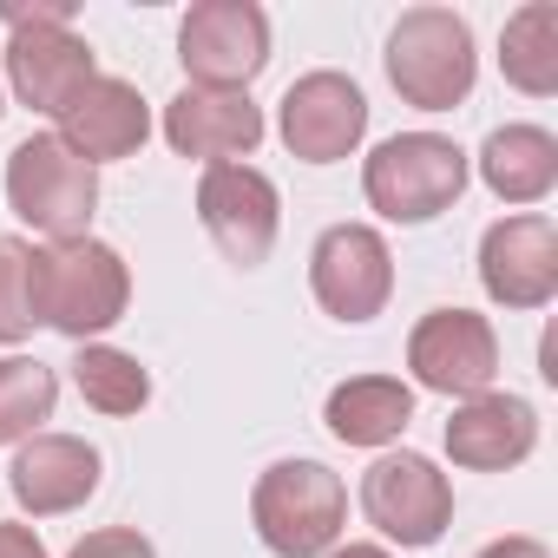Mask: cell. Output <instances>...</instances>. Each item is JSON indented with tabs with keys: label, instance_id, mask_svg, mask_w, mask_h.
<instances>
[{
	"label": "cell",
	"instance_id": "277c9868",
	"mask_svg": "<svg viewBox=\"0 0 558 558\" xmlns=\"http://www.w3.org/2000/svg\"><path fill=\"white\" fill-rule=\"evenodd\" d=\"M388 80L414 112H453L480 80L473 27L453 8H408L388 34Z\"/></svg>",
	"mask_w": 558,
	"mask_h": 558
},
{
	"label": "cell",
	"instance_id": "83f0119b",
	"mask_svg": "<svg viewBox=\"0 0 558 558\" xmlns=\"http://www.w3.org/2000/svg\"><path fill=\"white\" fill-rule=\"evenodd\" d=\"M323 558H395V551H381V545H336V551H323Z\"/></svg>",
	"mask_w": 558,
	"mask_h": 558
},
{
	"label": "cell",
	"instance_id": "6da1fadb",
	"mask_svg": "<svg viewBox=\"0 0 558 558\" xmlns=\"http://www.w3.org/2000/svg\"><path fill=\"white\" fill-rule=\"evenodd\" d=\"M34 290H40V323L73 336L80 349L93 336H106L112 323H125L132 303V269L112 243L99 236H66L34 250Z\"/></svg>",
	"mask_w": 558,
	"mask_h": 558
},
{
	"label": "cell",
	"instance_id": "d6986e66",
	"mask_svg": "<svg viewBox=\"0 0 558 558\" xmlns=\"http://www.w3.org/2000/svg\"><path fill=\"white\" fill-rule=\"evenodd\" d=\"M480 178L506 204H538L558 184V138L545 125H499L480 145Z\"/></svg>",
	"mask_w": 558,
	"mask_h": 558
},
{
	"label": "cell",
	"instance_id": "7c38bea8",
	"mask_svg": "<svg viewBox=\"0 0 558 558\" xmlns=\"http://www.w3.org/2000/svg\"><path fill=\"white\" fill-rule=\"evenodd\" d=\"M480 290L499 310H545L558 296V223L545 210L499 217L480 236Z\"/></svg>",
	"mask_w": 558,
	"mask_h": 558
},
{
	"label": "cell",
	"instance_id": "4316f807",
	"mask_svg": "<svg viewBox=\"0 0 558 558\" xmlns=\"http://www.w3.org/2000/svg\"><path fill=\"white\" fill-rule=\"evenodd\" d=\"M538 375H545V381H558V336H545V342H538Z\"/></svg>",
	"mask_w": 558,
	"mask_h": 558
},
{
	"label": "cell",
	"instance_id": "603a6c76",
	"mask_svg": "<svg viewBox=\"0 0 558 558\" xmlns=\"http://www.w3.org/2000/svg\"><path fill=\"white\" fill-rule=\"evenodd\" d=\"M40 329V290H34V243L0 236V342H27Z\"/></svg>",
	"mask_w": 558,
	"mask_h": 558
},
{
	"label": "cell",
	"instance_id": "8fae6325",
	"mask_svg": "<svg viewBox=\"0 0 558 558\" xmlns=\"http://www.w3.org/2000/svg\"><path fill=\"white\" fill-rule=\"evenodd\" d=\"M197 223L236 269H256L269 263L276 230H283V197L256 165H210L197 184Z\"/></svg>",
	"mask_w": 558,
	"mask_h": 558
},
{
	"label": "cell",
	"instance_id": "ba28073f",
	"mask_svg": "<svg viewBox=\"0 0 558 558\" xmlns=\"http://www.w3.org/2000/svg\"><path fill=\"white\" fill-rule=\"evenodd\" d=\"M362 512L381 538H395L408 551H427L453 525V486L427 453H381L362 473Z\"/></svg>",
	"mask_w": 558,
	"mask_h": 558
},
{
	"label": "cell",
	"instance_id": "e0dca14e",
	"mask_svg": "<svg viewBox=\"0 0 558 558\" xmlns=\"http://www.w3.org/2000/svg\"><path fill=\"white\" fill-rule=\"evenodd\" d=\"M532 447H538V408L519 401V395H499V388L460 401L453 421H447V453L466 473H506Z\"/></svg>",
	"mask_w": 558,
	"mask_h": 558
},
{
	"label": "cell",
	"instance_id": "9a60e30c",
	"mask_svg": "<svg viewBox=\"0 0 558 558\" xmlns=\"http://www.w3.org/2000/svg\"><path fill=\"white\" fill-rule=\"evenodd\" d=\"M8 493L34 519L80 512L99 493V447H86L80 434H34V440H21V453L8 466Z\"/></svg>",
	"mask_w": 558,
	"mask_h": 558
},
{
	"label": "cell",
	"instance_id": "8992f818",
	"mask_svg": "<svg viewBox=\"0 0 558 558\" xmlns=\"http://www.w3.org/2000/svg\"><path fill=\"white\" fill-rule=\"evenodd\" d=\"M8 210L21 223H34L47 243L66 236H93V210H99V171L86 158H73L53 132L21 138L8 158Z\"/></svg>",
	"mask_w": 558,
	"mask_h": 558
},
{
	"label": "cell",
	"instance_id": "ffe728a7",
	"mask_svg": "<svg viewBox=\"0 0 558 558\" xmlns=\"http://www.w3.org/2000/svg\"><path fill=\"white\" fill-rule=\"evenodd\" d=\"M499 73L525 99H551L558 93V8H551V0H532V8H519L506 21V34H499Z\"/></svg>",
	"mask_w": 558,
	"mask_h": 558
},
{
	"label": "cell",
	"instance_id": "7a4b0ae2",
	"mask_svg": "<svg viewBox=\"0 0 558 558\" xmlns=\"http://www.w3.org/2000/svg\"><path fill=\"white\" fill-rule=\"evenodd\" d=\"M8 21V86L27 112L60 119L93 80L99 60L73 34V0H40V8H0Z\"/></svg>",
	"mask_w": 558,
	"mask_h": 558
},
{
	"label": "cell",
	"instance_id": "484cf974",
	"mask_svg": "<svg viewBox=\"0 0 558 558\" xmlns=\"http://www.w3.org/2000/svg\"><path fill=\"white\" fill-rule=\"evenodd\" d=\"M473 558H551V545H545V538H525V532H512V538H493V545H480Z\"/></svg>",
	"mask_w": 558,
	"mask_h": 558
},
{
	"label": "cell",
	"instance_id": "5b68a950",
	"mask_svg": "<svg viewBox=\"0 0 558 558\" xmlns=\"http://www.w3.org/2000/svg\"><path fill=\"white\" fill-rule=\"evenodd\" d=\"M362 191L388 223H434L466 191V151L440 132H395L368 151Z\"/></svg>",
	"mask_w": 558,
	"mask_h": 558
},
{
	"label": "cell",
	"instance_id": "30bf717a",
	"mask_svg": "<svg viewBox=\"0 0 558 558\" xmlns=\"http://www.w3.org/2000/svg\"><path fill=\"white\" fill-rule=\"evenodd\" d=\"M408 368L427 395L473 401L499 381V336L473 310H427L408 336Z\"/></svg>",
	"mask_w": 558,
	"mask_h": 558
},
{
	"label": "cell",
	"instance_id": "2e32d148",
	"mask_svg": "<svg viewBox=\"0 0 558 558\" xmlns=\"http://www.w3.org/2000/svg\"><path fill=\"white\" fill-rule=\"evenodd\" d=\"M73 158H86L93 171L99 165H112V158H132L145 138H151V106H145V93L132 86V80H112V73H99L66 112H60V132H53Z\"/></svg>",
	"mask_w": 558,
	"mask_h": 558
},
{
	"label": "cell",
	"instance_id": "ac0fdd59",
	"mask_svg": "<svg viewBox=\"0 0 558 558\" xmlns=\"http://www.w3.org/2000/svg\"><path fill=\"white\" fill-rule=\"evenodd\" d=\"M323 421H329V434L342 447H388L414 421V388L395 381V375H355V381L329 388Z\"/></svg>",
	"mask_w": 558,
	"mask_h": 558
},
{
	"label": "cell",
	"instance_id": "f1b7e54d",
	"mask_svg": "<svg viewBox=\"0 0 558 558\" xmlns=\"http://www.w3.org/2000/svg\"><path fill=\"white\" fill-rule=\"evenodd\" d=\"M0 112H8V106H0Z\"/></svg>",
	"mask_w": 558,
	"mask_h": 558
},
{
	"label": "cell",
	"instance_id": "4fadbf2b",
	"mask_svg": "<svg viewBox=\"0 0 558 558\" xmlns=\"http://www.w3.org/2000/svg\"><path fill=\"white\" fill-rule=\"evenodd\" d=\"M276 132H283L290 158L336 165L368 138V99L349 73H303L276 106Z\"/></svg>",
	"mask_w": 558,
	"mask_h": 558
},
{
	"label": "cell",
	"instance_id": "9c48e42d",
	"mask_svg": "<svg viewBox=\"0 0 558 558\" xmlns=\"http://www.w3.org/2000/svg\"><path fill=\"white\" fill-rule=\"evenodd\" d=\"M310 290L336 323H375L395 296V256L375 223H329L310 250Z\"/></svg>",
	"mask_w": 558,
	"mask_h": 558
},
{
	"label": "cell",
	"instance_id": "3957f363",
	"mask_svg": "<svg viewBox=\"0 0 558 558\" xmlns=\"http://www.w3.org/2000/svg\"><path fill=\"white\" fill-rule=\"evenodd\" d=\"M250 519L276 558H323L349 525V486L323 460H276L250 493Z\"/></svg>",
	"mask_w": 558,
	"mask_h": 558
},
{
	"label": "cell",
	"instance_id": "7402d4cb",
	"mask_svg": "<svg viewBox=\"0 0 558 558\" xmlns=\"http://www.w3.org/2000/svg\"><path fill=\"white\" fill-rule=\"evenodd\" d=\"M60 401V375L34 355H8L0 362V447H21L40 434V421H53Z\"/></svg>",
	"mask_w": 558,
	"mask_h": 558
},
{
	"label": "cell",
	"instance_id": "d4e9b609",
	"mask_svg": "<svg viewBox=\"0 0 558 558\" xmlns=\"http://www.w3.org/2000/svg\"><path fill=\"white\" fill-rule=\"evenodd\" d=\"M0 558H47V545H40V532H34V525L0 519Z\"/></svg>",
	"mask_w": 558,
	"mask_h": 558
},
{
	"label": "cell",
	"instance_id": "cb8c5ba5",
	"mask_svg": "<svg viewBox=\"0 0 558 558\" xmlns=\"http://www.w3.org/2000/svg\"><path fill=\"white\" fill-rule=\"evenodd\" d=\"M66 558H158V551H151L145 532H132V525H106V532H86Z\"/></svg>",
	"mask_w": 558,
	"mask_h": 558
},
{
	"label": "cell",
	"instance_id": "44dd1931",
	"mask_svg": "<svg viewBox=\"0 0 558 558\" xmlns=\"http://www.w3.org/2000/svg\"><path fill=\"white\" fill-rule=\"evenodd\" d=\"M73 388H80L86 408H99L112 421H125V414H138L151 401V375L138 368V355H125L112 342H86L73 355Z\"/></svg>",
	"mask_w": 558,
	"mask_h": 558
},
{
	"label": "cell",
	"instance_id": "5bb4252c",
	"mask_svg": "<svg viewBox=\"0 0 558 558\" xmlns=\"http://www.w3.org/2000/svg\"><path fill=\"white\" fill-rule=\"evenodd\" d=\"M165 145L178 158H204V165H236L263 145V106L250 93H204L184 86L165 106Z\"/></svg>",
	"mask_w": 558,
	"mask_h": 558
},
{
	"label": "cell",
	"instance_id": "52a82bcc",
	"mask_svg": "<svg viewBox=\"0 0 558 558\" xmlns=\"http://www.w3.org/2000/svg\"><path fill=\"white\" fill-rule=\"evenodd\" d=\"M178 60L204 93H243L269 66V14L256 0H197L178 27Z\"/></svg>",
	"mask_w": 558,
	"mask_h": 558
}]
</instances>
